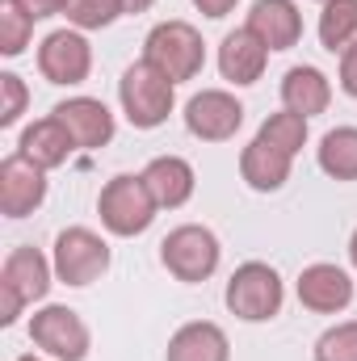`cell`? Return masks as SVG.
Masks as SVG:
<instances>
[{
	"label": "cell",
	"mask_w": 357,
	"mask_h": 361,
	"mask_svg": "<svg viewBox=\"0 0 357 361\" xmlns=\"http://www.w3.org/2000/svg\"><path fill=\"white\" fill-rule=\"evenodd\" d=\"M30 38H34V17L17 0H0V55L4 59L25 55Z\"/></svg>",
	"instance_id": "cell-24"
},
{
	"label": "cell",
	"mask_w": 357,
	"mask_h": 361,
	"mask_svg": "<svg viewBox=\"0 0 357 361\" xmlns=\"http://www.w3.org/2000/svg\"><path fill=\"white\" fill-rule=\"evenodd\" d=\"M156 197L147 189L143 173H118L101 185L97 193V214H101V227L118 240H135L143 235L152 223H156Z\"/></svg>",
	"instance_id": "cell-2"
},
{
	"label": "cell",
	"mask_w": 357,
	"mask_h": 361,
	"mask_svg": "<svg viewBox=\"0 0 357 361\" xmlns=\"http://www.w3.org/2000/svg\"><path fill=\"white\" fill-rule=\"evenodd\" d=\"M109 244L105 235H97L92 227H63L55 235V248H51V265H55V281L72 286V290H85L92 281H101L109 273Z\"/></svg>",
	"instance_id": "cell-7"
},
{
	"label": "cell",
	"mask_w": 357,
	"mask_h": 361,
	"mask_svg": "<svg viewBox=\"0 0 357 361\" xmlns=\"http://www.w3.org/2000/svg\"><path fill=\"white\" fill-rule=\"evenodd\" d=\"M38 72L47 85H59V89H76L85 85L92 72V47L80 30H51L38 47Z\"/></svg>",
	"instance_id": "cell-9"
},
{
	"label": "cell",
	"mask_w": 357,
	"mask_h": 361,
	"mask_svg": "<svg viewBox=\"0 0 357 361\" xmlns=\"http://www.w3.org/2000/svg\"><path fill=\"white\" fill-rule=\"evenodd\" d=\"M17 152H21L25 160H34L38 169H47V173H51V169H63V164L72 160V152H80V147H76L72 130H68L55 114H47V118L30 122V126L21 130Z\"/></svg>",
	"instance_id": "cell-15"
},
{
	"label": "cell",
	"mask_w": 357,
	"mask_h": 361,
	"mask_svg": "<svg viewBox=\"0 0 357 361\" xmlns=\"http://www.w3.org/2000/svg\"><path fill=\"white\" fill-rule=\"evenodd\" d=\"M164 361H231V341L219 324L193 319V324H181L169 336Z\"/></svg>",
	"instance_id": "cell-17"
},
{
	"label": "cell",
	"mask_w": 357,
	"mask_h": 361,
	"mask_svg": "<svg viewBox=\"0 0 357 361\" xmlns=\"http://www.w3.org/2000/svg\"><path fill=\"white\" fill-rule=\"evenodd\" d=\"M320 4H328V0H320Z\"/></svg>",
	"instance_id": "cell-34"
},
{
	"label": "cell",
	"mask_w": 357,
	"mask_h": 361,
	"mask_svg": "<svg viewBox=\"0 0 357 361\" xmlns=\"http://www.w3.org/2000/svg\"><path fill=\"white\" fill-rule=\"evenodd\" d=\"M341 92L357 101V42L341 55Z\"/></svg>",
	"instance_id": "cell-28"
},
{
	"label": "cell",
	"mask_w": 357,
	"mask_h": 361,
	"mask_svg": "<svg viewBox=\"0 0 357 361\" xmlns=\"http://www.w3.org/2000/svg\"><path fill=\"white\" fill-rule=\"evenodd\" d=\"M47 202V169L25 160L21 152L0 160V214L4 219H25Z\"/></svg>",
	"instance_id": "cell-11"
},
{
	"label": "cell",
	"mask_w": 357,
	"mask_h": 361,
	"mask_svg": "<svg viewBox=\"0 0 357 361\" xmlns=\"http://www.w3.org/2000/svg\"><path fill=\"white\" fill-rule=\"evenodd\" d=\"M332 105V85L320 68L311 63H298L282 76V109L290 114H303V118H315Z\"/></svg>",
	"instance_id": "cell-20"
},
{
	"label": "cell",
	"mask_w": 357,
	"mask_h": 361,
	"mask_svg": "<svg viewBox=\"0 0 357 361\" xmlns=\"http://www.w3.org/2000/svg\"><path fill=\"white\" fill-rule=\"evenodd\" d=\"M349 265H353V269H357V231H353V235H349Z\"/></svg>",
	"instance_id": "cell-32"
},
{
	"label": "cell",
	"mask_w": 357,
	"mask_h": 361,
	"mask_svg": "<svg viewBox=\"0 0 357 361\" xmlns=\"http://www.w3.org/2000/svg\"><path fill=\"white\" fill-rule=\"evenodd\" d=\"M265 63H269V47L248 30V25L231 30V34L219 42V72H223V80L236 85V89L257 85V80L265 76Z\"/></svg>",
	"instance_id": "cell-14"
},
{
	"label": "cell",
	"mask_w": 357,
	"mask_h": 361,
	"mask_svg": "<svg viewBox=\"0 0 357 361\" xmlns=\"http://www.w3.org/2000/svg\"><path fill=\"white\" fill-rule=\"evenodd\" d=\"M68 25L89 34V30H109L118 17H122V0H68L63 8Z\"/></svg>",
	"instance_id": "cell-25"
},
{
	"label": "cell",
	"mask_w": 357,
	"mask_h": 361,
	"mask_svg": "<svg viewBox=\"0 0 357 361\" xmlns=\"http://www.w3.org/2000/svg\"><path fill=\"white\" fill-rule=\"evenodd\" d=\"M248 30L269 51H290L303 38V13L294 0H257L248 8Z\"/></svg>",
	"instance_id": "cell-16"
},
{
	"label": "cell",
	"mask_w": 357,
	"mask_h": 361,
	"mask_svg": "<svg viewBox=\"0 0 357 361\" xmlns=\"http://www.w3.org/2000/svg\"><path fill=\"white\" fill-rule=\"evenodd\" d=\"M357 42V0H328L320 13V47L345 55Z\"/></svg>",
	"instance_id": "cell-22"
},
{
	"label": "cell",
	"mask_w": 357,
	"mask_h": 361,
	"mask_svg": "<svg viewBox=\"0 0 357 361\" xmlns=\"http://www.w3.org/2000/svg\"><path fill=\"white\" fill-rule=\"evenodd\" d=\"M315 160L332 180H357V126H332L320 139Z\"/></svg>",
	"instance_id": "cell-21"
},
{
	"label": "cell",
	"mask_w": 357,
	"mask_h": 361,
	"mask_svg": "<svg viewBox=\"0 0 357 361\" xmlns=\"http://www.w3.org/2000/svg\"><path fill=\"white\" fill-rule=\"evenodd\" d=\"M294 169V156H286L282 147H273L265 139H253L244 152H240V177L253 193H277Z\"/></svg>",
	"instance_id": "cell-19"
},
{
	"label": "cell",
	"mask_w": 357,
	"mask_h": 361,
	"mask_svg": "<svg viewBox=\"0 0 357 361\" xmlns=\"http://www.w3.org/2000/svg\"><path fill=\"white\" fill-rule=\"evenodd\" d=\"M51 114L72 130V139H76L80 152H101V147L114 143L118 122H114V114H109V105H105L101 97H85V92H80V97H68V101H59Z\"/></svg>",
	"instance_id": "cell-13"
},
{
	"label": "cell",
	"mask_w": 357,
	"mask_h": 361,
	"mask_svg": "<svg viewBox=\"0 0 357 361\" xmlns=\"http://www.w3.org/2000/svg\"><path fill=\"white\" fill-rule=\"evenodd\" d=\"M30 341L51 361H85L92 349L89 324L80 319V311H72L63 302H47L30 315Z\"/></svg>",
	"instance_id": "cell-8"
},
{
	"label": "cell",
	"mask_w": 357,
	"mask_h": 361,
	"mask_svg": "<svg viewBox=\"0 0 357 361\" xmlns=\"http://www.w3.org/2000/svg\"><path fill=\"white\" fill-rule=\"evenodd\" d=\"M143 180H147V189H152L160 210H181L193 197V189H198L193 164L185 156H156V160H147Z\"/></svg>",
	"instance_id": "cell-18"
},
{
	"label": "cell",
	"mask_w": 357,
	"mask_h": 361,
	"mask_svg": "<svg viewBox=\"0 0 357 361\" xmlns=\"http://www.w3.org/2000/svg\"><path fill=\"white\" fill-rule=\"evenodd\" d=\"M152 4H156V0H122V13H131V17H135V13H147Z\"/></svg>",
	"instance_id": "cell-31"
},
{
	"label": "cell",
	"mask_w": 357,
	"mask_h": 361,
	"mask_svg": "<svg viewBox=\"0 0 357 361\" xmlns=\"http://www.w3.org/2000/svg\"><path fill=\"white\" fill-rule=\"evenodd\" d=\"M51 286H55V265L38 248L30 244L13 248L0 265V328H13L25 307L51 294Z\"/></svg>",
	"instance_id": "cell-1"
},
{
	"label": "cell",
	"mask_w": 357,
	"mask_h": 361,
	"mask_svg": "<svg viewBox=\"0 0 357 361\" xmlns=\"http://www.w3.org/2000/svg\"><path fill=\"white\" fill-rule=\"evenodd\" d=\"M244 126V105L227 89H202L185 105V130L202 143H227Z\"/></svg>",
	"instance_id": "cell-10"
},
{
	"label": "cell",
	"mask_w": 357,
	"mask_h": 361,
	"mask_svg": "<svg viewBox=\"0 0 357 361\" xmlns=\"http://www.w3.org/2000/svg\"><path fill=\"white\" fill-rule=\"evenodd\" d=\"M34 21H47V17H59L63 8H68V0H17Z\"/></svg>",
	"instance_id": "cell-29"
},
{
	"label": "cell",
	"mask_w": 357,
	"mask_h": 361,
	"mask_svg": "<svg viewBox=\"0 0 357 361\" xmlns=\"http://www.w3.org/2000/svg\"><path fill=\"white\" fill-rule=\"evenodd\" d=\"M143 59L156 63L173 85H185L206 68V42L189 21H160L143 38Z\"/></svg>",
	"instance_id": "cell-5"
},
{
	"label": "cell",
	"mask_w": 357,
	"mask_h": 361,
	"mask_svg": "<svg viewBox=\"0 0 357 361\" xmlns=\"http://www.w3.org/2000/svg\"><path fill=\"white\" fill-rule=\"evenodd\" d=\"M17 361H51V357H42V353H25V357H17Z\"/></svg>",
	"instance_id": "cell-33"
},
{
	"label": "cell",
	"mask_w": 357,
	"mask_h": 361,
	"mask_svg": "<svg viewBox=\"0 0 357 361\" xmlns=\"http://www.w3.org/2000/svg\"><path fill=\"white\" fill-rule=\"evenodd\" d=\"M294 294L315 315H341L353 302V277H349V269H341L332 261H315V265H307L298 273Z\"/></svg>",
	"instance_id": "cell-12"
},
{
	"label": "cell",
	"mask_w": 357,
	"mask_h": 361,
	"mask_svg": "<svg viewBox=\"0 0 357 361\" xmlns=\"http://www.w3.org/2000/svg\"><path fill=\"white\" fill-rule=\"evenodd\" d=\"M311 361H357V319L332 324V328L315 341Z\"/></svg>",
	"instance_id": "cell-26"
},
{
	"label": "cell",
	"mask_w": 357,
	"mask_h": 361,
	"mask_svg": "<svg viewBox=\"0 0 357 361\" xmlns=\"http://www.w3.org/2000/svg\"><path fill=\"white\" fill-rule=\"evenodd\" d=\"M257 139L282 147L286 156H298L303 143H307V118H303V114H290V109H277V114H269L265 122H261Z\"/></svg>",
	"instance_id": "cell-23"
},
{
	"label": "cell",
	"mask_w": 357,
	"mask_h": 361,
	"mask_svg": "<svg viewBox=\"0 0 357 361\" xmlns=\"http://www.w3.org/2000/svg\"><path fill=\"white\" fill-rule=\"evenodd\" d=\"M240 0H193V8L202 13V17H210V21H219V17H227L231 8H236Z\"/></svg>",
	"instance_id": "cell-30"
},
{
	"label": "cell",
	"mask_w": 357,
	"mask_h": 361,
	"mask_svg": "<svg viewBox=\"0 0 357 361\" xmlns=\"http://www.w3.org/2000/svg\"><path fill=\"white\" fill-rule=\"evenodd\" d=\"M118 101H122V114L135 130H156L169 122L173 105H177V85L147 59L131 63L118 80Z\"/></svg>",
	"instance_id": "cell-3"
},
{
	"label": "cell",
	"mask_w": 357,
	"mask_h": 361,
	"mask_svg": "<svg viewBox=\"0 0 357 361\" xmlns=\"http://www.w3.org/2000/svg\"><path fill=\"white\" fill-rule=\"evenodd\" d=\"M30 105V89L17 72H0V130H13Z\"/></svg>",
	"instance_id": "cell-27"
},
{
	"label": "cell",
	"mask_w": 357,
	"mask_h": 361,
	"mask_svg": "<svg viewBox=\"0 0 357 361\" xmlns=\"http://www.w3.org/2000/svg\"><path fill=\"white\" fill-rule=\"evenodd\" d=\"M219 261H223V244L202 223H181L160 240V265L185 286H198V281L214 277Z\"/></svg>",
	"instance_id": "cell-6"
},
{
	"label": "cell",
	"mask_w": 357,
	"mask_h": 361,
	"mask_svg": "<svg viewBox=\"0 0 357 361\" xmlns=\"http://www.w3.org/2000/svg\"><path fill=\"white\" fill-rule=\"evenodd\" d=\"M223 302L236 319L244 324H269L273 315H282L286 302V281L269 261H244L240 269L227 277Z\"/></svg>",
	"instance_id": "cell-4"
}]
</instances>
